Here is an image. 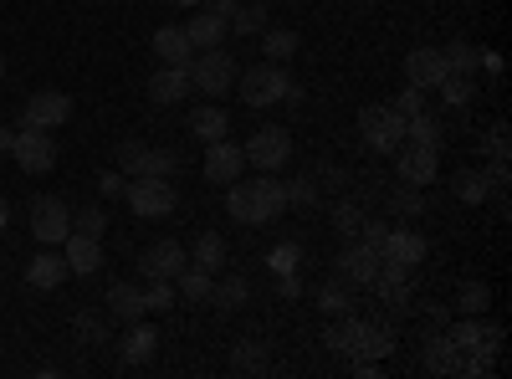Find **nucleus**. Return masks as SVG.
<instances>
[{
    "label": "nucleus",
    "instance_id": "1",
    "mask_svg": "<svg viewBox=\"0 0 512 379\" xmlns=\"http://www.w3.org/2000/svg\"><path fill=\"white\" fill-rule=\"evenodd\" d=\"M226 210L241 221V226H267L287 210V185L262 175V180H231L226 190Z\"/></svg>",
    "mask_w": 512,
    "mask_h": 379
},
{
    "label": "nucleus",
    "instance_id": "2",
    "mask_svg": "<svg viewBox=\"0 0 512 379\" xmlns=\"http://www.w3.org/2000/svg\"><path fill=\"white\" fill-rule=\"evenodd\" d=\"M241 98L246 108H272V103H292V77L282 62H256L241 72Z\"/></svg>",
    "mask_w": 512,
    "mask_h": 379
},
{
    "label": "nucleus",
    "instance_id": "3",
    "mask_svg": "<svg viewBox=\"0 0 512 379\" xmlns=\"http://www.w3.org/2000/svg\"><path fill=\"white\" fill-rule=\"evenodd\" d=\"M118 170L128 180H169L180 170V159L169 154V149H149L144 139H123L118 144Z\"/></svg>",
    "mask_w": 512,
    "mask_h": 379
},
{
    "label": "nucleus",
    "instance_id": "4",
    "mask_svg": "<svg viewBox=\"0 0 512 379\" xmlns=\"http://www.w3.org/2000/svg\"><path fill=\"white\" fill-rule=\"evenodd\" d=\"M359 134L374 154H395L405 144V118L390 103H369V108H359Z\"/></svg>",
    "mask_w": 512,
    "mask_h": 379
},
{
    "label": "nucleus",
    "instance_id": "5",
    "mask_svg": "<svg viewBox=\"0 0 512 379\" xmlns=\"http://www.w3.org/2000/svg\"><path fill=\"white\" fill-rule=\"evenodd\" d=\"M190 82H195L205 98H226L236 88V57L226 47H210V52L190 57Z\"/></svg>",
    "mask_w": 512,
    "mask_h": 379
},
{
    "label": "nucleus",
    "instance_id": "6",
    "mask_svg": "<svg viewBox=\"0 0 512 379\" xmlns=\"http://www.w3.org/2000/svg\"><path fill=\"white\" fill-rule=\"evenodd\" d=\"M11 159L21 164L26 175H52V170H57V139H52V129L21 123V134H16V144H11Z\"/></svg>",
    "mask_w": 512,
    "mask_h": 379
},
{
    "label": "nucleus",
    "instance_id": "7",
    "mask_svg": "<svg viewBox=\"0 0 512 379\" xmlns=\"http://www.w3.org/2000/svg\"><path fill=\"white\" fill-rule=\"evenodd\" d=\"M251 170H262V175H282L287 164H292V134L287 129H256L251 144L241 149Z\"/></svg>",
    "mask_w": 512,
    "mask_h": 379
},
{
    "label": "nucleus",
    "instance_id": "8",
    "mask_svg": "<svg viewBox=\"0 0 512 379\" xmlns=\"http://www.w3.org/2000/svg\"><path fill=\"white\" fill-rule=\"evenodd\" d=\"M123 195H128V210H134L139 221H164L169 210L180 205L169 180H134V185H123Z\"/></svg>",
    "mask_w": 512,
    "mask_h": 379
},
{
    "label": "nucleus",
    "instance_id": "9",
    "mask_svg": "<svg viewBox=\"0 0 512 379\" xmlns=\"http://www.w3.org/2000/svg\"><path fill=\"white\" fill-rule=\"evenodd\" d=\"M374 251H379V267H390V272H405V277H410V272L425 262V236H420V231H395V226H390Z\"/></svg>",
    "mask_w": 512,
    "mask_h": 379
},
{
    "label": "nucleus",
    "instance_id": "10",
    "mask_svg": "<svg viewBox=\"0 0 512 379\" xmlns=\"http://www.w3.org/2000/svg\"><path fill=\"white\" fill-rule=\"evenodd\" d=\"M67 231H72V210H67L57 195H36V200H31V236H36L41 246H62Z\"/></svg>",
    "mask_w": 512,
    "mask_h": 379
},
{
    "label": "nucleus",
    "instance_id": "11",
    "mask_svg": "<svg viewBox=\"0 0 512 379\" xmlns=\"http://www.w3.org/2000/svg\"><path fill=\"white\" fill-rule=\"evenodd\" d=\"M395 154H400V180H405V185H420V190H425V185L441 175V149H436V144H415V139H410V144H400Z\"/></svg>",
    "mask_w": 512,
    "mask_h": 379
},
{
    "label": "nucleus",
    "instance_id": "12",
    "mask_svg": "<svg viewBox=\"0 0 512 379\" xmlns=\"http://www.w3.org/2000/svg\"><path fill=\"white\" fill-rule=\"evenodd\" d=\"M446 77H451V67H446L441 47H415V52L405 57V82H410V88H420V93L441 88Z\"/></svg>",
    "mask_w": 512,
    "mask_h": 379
},
{
    "label": "nucleus",
    "instance_id": "13",
    "mask_svg": "<svg viewBox=\"0 0 512 379\" xmlns=\"http://www.w3.org/2000/svg\"><path fill=\"white\" fill-rule=\"evenodd\" d=\"M446 339L461 349V354H482V359H492L497 354V344H502V328L497 323H482V318H461Z\"/></svg>",
    "mask_w": 512,
    "mask_h": 379
},
{
    "label": "nucleus",
    "instance_id": "14",
    "mask_svg": "<svg viewBox=\"0 0 512 379\" xmlns=\"http://www.w3.org/2000/svg\"><path fill=\"white\" fill-rule=\"evenodd\" d=\"M67 118H72V98L57 88H41L26 98V123H36V129H62Z\"/></svg>",
    "mask_w": 512,
    "mask_h": 379
},
{
    "label": "nucleus",
    "instance_id": "15",
    "mask_svg": "<svg viewBox=\"0 0 512 379\" xmlns=\"http://www.w3.org/2000/svg\"><path fill=\"white\" fill-rule=\"evenodd\" d=\"M185 262H190V251H185L180 241H154L144 257H139V272H144V277H159V282H175Z\"/></svg>",
    "mask_w": 512,
    "mask_h": 379
},
{
    "label": "nucleus",
    "instance_id": "16",
    "mask_svg": "<svg viewBox=\"0 0 512 379\" xmlns=\"http://www.w3.org/2000/svg\"><path fill=\"white\" fill-rule=\"evenodd\" d=\"M374 272H379V251L374 246H364L359 236L338 251V277L344 282H354V287H369L374 282Z\"/></svg>",
    "mask_w": 512,
    "mask_h": 379
},
{
    "label": "nucleus",
    "instance_id": "17",
    "mask_svg": "<svg viewBox=\"0 0 512 379\" xmlns=\"http://www.w3.org/2000/svg\"><path fill=\"white\" fill-rule=\"evenodd\" d=\"M246 170V154L231 144V139H216V144H205V180H216V185H231L241 180Z\"/></svg>",
    "mask_w": 512,
    "mask_h": 379
},
{
    "label": "nucleus",
    "instance_id": "18",
    "mask_svg": "<svg viewBox=\"0 0 512 379\" xmlns=\"http://www.w3.org/2000/svg\"><path fill=\"white\" fill-rule=\"evenodd\" d=\"M67 251H62V262H67V272H77V277H93L98 267H103V241L98 236H82V231H67V241H62Z\"/></svg>",
    "mask_w": 512,
    "mask_h": 379
},
{
    "label": "nucleus",
    "instance_id": "19",
    "mask_svg": "<svg viewBox=\"0 0 512 379\" xmlns=\"http://www.w3.org/2000/svg\"><path fill=\"white\" fill-rule=\"evenodd\" d=\"M190 88H195V82H190V67H169V62H164V67L149 77V98H154L159 108L190 98Z\"/></svg>",
    "mask_w": 512,
    "mask_h": 379
},
{
    "label": "nucleus",
    "instance_id": "20",
    "mask_svg": "<svg viewBox=\"0 0 512 379\" xmlns=\"http://www.w3.org/2000/svg\"><path fill=\"white\" fill-rule=\"evenodd\" d=\"M144 313H149V308H144V292H139L134 282H113V287H108V318H113V323L128 328V323H139Z\"/></svg>",
    "mask_w": 512,
    "mask_h": 379
},
{
    "label": "nucleus",
    "instance_id": "21",
    "mask_svg": "<svg viewBox=\"0 0 512 379\" xmlns=\"http://www.w3.org/2000/svg\"><path fill=\"white\" fill-rule=\"evenodd\" d=\"M26 282H31L36 292H57V287L67 282V262L57 257V251H36V257L26 262Z\"/></svg>",
    "mask_w": 512,
    "mask_h": 379
},
{
    "label": "nucleus",
    "instance_id": "22",
    "mask_svg": "<svg viewBox=\"0 0 512 379\" xmlns=\"http://www.w3.org/2000/svg\"><path fill=\"white\" fill-rule=\"evenodd\" d=\"M154 57H159V62H169V67H190L195 47H190L185 26H159V31H154Z\"/></svg>",
    "mask_w": 512,
    "mask_h": 379
},
{
    "label": "nucleus",
    "instance_id": "23",
    "mask_svg": "<svg viewBox=\"0 0 512 379\" xmlns=\"http://www.w3.org/2000/svg\"><path fill=\"white\" fill-rule=\"evenodd\" d=\"M226 16H216V11H200V16H190V26H185V36H190V47L195 52H210V47H221L226 41Z\"/></svg>",
    "mask_w": 512,
    "mask_h": 379
},
{
    "label": "nucleus",
    "instance_id": "24",
    "mask_svg": "<svg viewBox=\"0 0 512 379\" xmlns=\"http://www.w3.org/2000/svg\"><path fill=\"white\" fill-rule=\"evenodd\" d=\"M190 134H195V139H205V144L226 139V134H231V113H226V108H216V103H210V108H195V113H190Z\"/></svg>",
    "mask_w": 512,
    "mask_h": 379
},
{
    "label": "nucleus",
    "instance_id": "25",
    "mask_svg": "<svg viewBox=\"0 0 512 379\" xmlns=\"http://www.w3.org/2000/svg\"><path fill=\"white\" fill-rule=\"evenodd\" d=\"M190 267L221 272V267H226V236H221V231H200V236H195V251H190Z\"/></svg>",
    "mask_w": 512,
    "mask_h": 379
},
{
    "label": "nucleus",
    "instance_id": "26",
    "mask_svg": "<svg viewBox=\"0 0 512 379\" xmlns=\"http://www.w3.org/2000/svg\"><path fill=\"white\" fill-rule=\"evenodd\" d=\"M154 349H159V333H154L144 318L128 323V333H123V359H128V364H149Z\"/></svg>",
    "mask_w": 512,
    "mask_h": 379
},
{
    "label": "nucleus",
    "instance_id": "27",
    "mask_svg": "<svg viewBox=\"0 0 512 379\" xmlns=\"http://www.w3.org/2000/svg\"><path fill=\"white\" fill-rule=\"evenodd\" d=\"M369 292H379V298L390 303V308H405V303H410V277H405V272H390V267H379L374 282H369Z\"/></svg>",
    "mask_w": 512,
    "mask_h": 379
},
{
    "label": "nucleus",
    "instance_id": "28",
    "mask_svg": "<svg viewBox=\"0 0 512 379\" xmlns=\"http://www.w3.org/2000/svg\"><path fill=\"white\" fill-rule=\"evenodd\" d=\"M175 282H180V298H185V303H210V287H216V272H200V267H190V262H185Z\"/></svg>",
    "mask_w": 512,
    "mask_h": 379
},
{
    "label": "nucleus",
    "instance_id": "29",
    "mask_svg": "<svg viewBox=\"0 0 512 379\" xmlns=\"http://www.w3.org/2000/svg\"><path fill=\"white\" fill-rule=\"evenodd\" d=\"M359 328H364V318H354V313H338V323L323 333V344H328V349H338V354H354V344H359Z\"/></svg>",
    "mask_w": 512,
    "mask_h": 379
},
{
    "label": "nucleus",
    "instance_id": "30",
    "mask_svg": "<svg viewBox=\"0 0 512 379\" xmlns=\"http://www.w3.org/2000/svg\"><path fill=\"white\" fill-rule=\"evenodd\" d=\"M318 308L333 313V318H338V313H349V308H354V282H344V277L323 282V287H318Z\"/></svg>",
    "mask_w": 512,
    "mask_h": 379
},
{
    "label": "nucleus",
    "instance_id": "31",
    "mask_svg": "<svg viewBox=\"0 0 512 379\" xmlns=\"http://www.w3.org/2000/svg\"><path fill=\"white\" fill-rule=\"evenodd\" d=\"M456 354H461V349L441 333V339H431V349H425V369H436V374H461L466 359H456Z\"/></svg>",
    "mask_w": 512,
    "mask_h": 379
},
{
    "label": "nucleus",
    "instance_id": "32",
    "mask_svg": "<svg viewBox=\"0 0 512 379\" xmlns=\"http://www.w3.org/2000/svg\"><path fill=\"white\" fill-rule=\"evenodd\" d=\"M246 277H226V282H216L210 287V303H216L221 313H236V308H246Z\"/></svg>",
    "mask_w": 512,
    "mask_h": 379
},
{
    "label": "nucleus",
    "instance_id": "33",
    "mask_svg": "<svg viewBox=\"0 0 512 379\" xmlns=\"http://www.w3.org/2000/svg\"><path fill=\"white\" fill-rule=\"evenodd\" d=\"M441 57H446V67L461 72V77H472V72L482 67V52L472 47V41H451V47H441Z\"/></svg>",
    "mask_w": 512,
    "mask_h": 379
},
{
    "label": "nucleus",
    "instance_id": "34",
    "mask_svg": "<svg viewBox=\"0 0 512 379\" xmlns=\"http://www.w3.org/2000/svg\"><path fill=\"white\" fill-rule=\"evenodd\" d=\"M262 52H267L272 62H287V57L297 52V31H287V26H267V31H262Z\"/></svg>",
    "mask_w": 512,
    "mask_h": 379
},
{
    "label": "nucleus",
    "instance_id": "35",
    "mask_svg": "<svg viewBox=\"0 0 512 379\" xmlns=\"http://www.w3.org/2000/svg\"><path fill=\"white\" fill-rule=\"evenodd\" d=\"M487 303H492L487 282H461V292H456V308H461L466 318H482V313H487Z\"/></svg>",
    "mask_w": 512,
    "mask_h": 379
},
{
    "label": "nucleus",
    "instance_id": "36",
    "mask_svg": "<svg viewBox=\"0 0 512 379\" xmlns=\"http://www.w3.org/2000/svg\"><path fill=\"white\" fill-rule=\"evenodd\" d=\"M231 26H236V36H262V31H267V6H262V0H251V6H236Z\"/></svg>",
    "mask_w": 512,
    "mask_h": 379
},
{
    "label": "nucleus",
    "instance_id": "37",
    "mask_svg": "<svg viewBox=\"0 0 512 379\" xmlns=\"http://www.w3.org/2000/svg\"><path fill=\"white\" fill-rule=\"evenodd\" d=\"M405 139H415V144H436V149H441V123L420 108V113L405 118Z\"/></svg>",
    "mask_w": 512,
    "mask_h": 379
},
{
    "label": "nucleus",
    "instance_id": "38",
    "mask_svg": "<svg viewBox=\"0 0 512 379\" xmlns=\"http://www.w3.org/2000/svg\"><path fill=\"white\" fill-rule=\"evenodd\" d=\"M231 369H236V374H262V369H267V354H262V344H256V339L236 344V354H231Z\"/></svg>",
    "mask_w": 512,
    "mask_h": 379
},
{
    "label": "nucleus",
    "instance_id": "39",
    "mask_svg": "<svg viewBox=\"0 0 512 379\" xmlns=\"http://www.w3.org/2000/svg\"><path fill=\"white\" fill-rule=\"evenodd\" d=\"M451 190H456L466 205H482V200H487V175H477V170H461V175L451 180Z\"/></svg>",
    "mask_w": 512,
    "mask_h": 379
},
{
    "label": "nucleus",
    "instance_id": "40",
    "mask_svg": "<svg viewBox=\"0 0 512 379\" xmlns=\"http://www.w3.org/2000/svg\"><path fill=\"white\" fill-rule=\"evenodd\" d=\"M333 226H338V236H344V241H354V236H359V226H364V210H359L354 200L333 205Z\"/></svg>",
    "mask_w": 512,
    "mask_h": 379
},
{
    "label": "nucleus",
    "instance_id": "41",
    "mask_svg": "<svg viewBox=\"0 0 512 379\" xmlns=\"http://www.w3.org/2000/svg\"><path fill=\"white\" fill-rule=\"evenodd\" d=\"M441 98H446L451 108H466V103L477 98V88H472V77H461V72H451V77L441 82Z\"/></svg>",
    "mask_w": 512,
    "mask_h": 379
},
{
    "label": "nucleus",
    "instance_id": "42",
    "mask_svg": "<svg viewBox=\"0 0 512 379\" xmlns=\"http://www.w3.org/2000/svg\"><path fill=\"white\" fill-rule=\"evenodd\" d=\"M72 231H82V236H98V241H103V231H108V216H103L98 205H82L77 216H72Z\"/></svg>",
    "mask_w": 512,
    "mask_h": 379
},
{
    "label": "nucleus",
    "instance_id": "43",
    "mask_svg": "<svg viewBox=\"0 0 512 379\" xmlns=\"http://www.w3.org/2000/svg\"><path fill=\"white\" fill-rule=\"evenodd\" d=\"M390 210H405V216H420V210H425V200H420V185H395L390 190Z\"/></svg>",
    "mask_w": 512,
    "mask_h": 379
},
{
    "label": "nucleus",
    "instance_id": "44",
    "mask_svg": "<svg viewBox=\"0 0 512 379\" xmlns=\"http://www.w3.org/2000/svg\"><path fill=\"white\" fill-rule=\"evenodd\" d=\"M144 308H149V313L175 308V287H169V282H159V277H149V287H144Z\"/></svg>",
    "mask_w": 512,
    "mask_h": 379
},
{
    "label": "nucleus",
    "instance_id": "45",
    "mask_svg": "<svg viewBox=\"0 0 512 379\" xmlns=\"http://www.w3.org/2000/svg\"><path fill=\"white\" fill-rule=\"evenodd\" d=\"M313 200H318V175H313V180H292V185H287V205L308 210Z\"/></svg>",
    "mask_w": 512,
    "mask_h": 379
},
{
    "label": "nucleus",
    "instance_id": "46",
    "mask_svg": "<svg viewBox=\"0 0 512 379\" xmlns=\"http://www.w3.org/2000/svg\"><path fill=\"white\" fill-rule=\"evenodd\" d=\"M267 267L287 277V272L297 267V246H292V241H287V246H272V251H267Z\"/></svg>",
    "mask_w": 512,
    "mask_h": 379
},
{
    "label": "nucleus",
    "instance_id": "47",
    "mask_svg": "<svg viewBox=\"0 0 512 379\" xmlns=\"http://www.w3.org/2000/svg\"><path fill=\"white\" fill-rule=\"evenodd\" d=\"M390 108H395L400 118H410V113H420V108H425V98H420V88H405V93H400V103H390Z\"/></svg>",
    "mask_w": 512,
    "mask_h": 379
},
{
    "label": "nucleus",
    "instance_id": "48",
    "mask_svg": "<svg viewBox=\"0 0 512 379\" xmlns=\"http://www.w3.org/2000/svg\"><path fill=\"white\" fill-rule=\"evenodd\" d=\"M487 149H492L497 159H507V154H512V144H507V123H497V129L487 134Z\"/></svg>",
    "mask_w": 512,
    "mask_h": 379
},
{
    "label": "nucleus",
    "instance_id": "49",
    "mask_svg": "<svg viewBox=\"0 0 512 379\" xmlns=\"http://www.w3.org/2000/svg\"><path fill=\"white\" fill-rule=\"evenodd\" d=\"M98 190H103V195H123V170H118V175L103 170V175H98Z\"/></svg>",
    "mask_w": 512,
    "mask_h": 379
},
{
    "label": "nucleus",
    "instance_id": "50",
    "mask_svg": "<svg viewBox=\"0 0 512 379\" xmlns=\"http://www.w3.org/2000/svg\"><path fill=\"white\" fill-rule=\"evenodd\" d=\"M205 6L216 11V16H226V26H231V16H236V6H241V0H205Z\"/></svg>",
    "mask_w": 512,
    "mask_h": 379
},
{
    "label": "nucleus",
    "instance_id": "51",
    "mask_svg": "<svg viewBox=\"0 0 512 379\" xmlns=\"http://www.w3.org/2000/svg\"><path fill=\"white\" fill-rule=\"evenodd\" d=\"M77 328H82V333H88V339H103V323H98V318H82Z\"/></svg>",
    "mask_w": 512,
    "mask_h": 379
},
{
    "label": "nucleus",
    "instance_id": "52",
    "mask_svg": "<svg viewBox=\"0 0 512 379\" xmlns=\"http://www.w3.org/2000/svg\"><path fill=\"white\" fill-rule=\"evenodd\" d=\"M11 144H16V129H0V154H11Z\"/></svg>",
    "mask_w": 512,
    "mask_h": 379
},
{
    "label": "nucleus",
    "instance_id": "53",
    "mask_svg": "<svg viewBox=\"0 0 512 379\" xmlns=\"http://www.w3.org/2000/svg\"><path fill=\"white\" fill-rule=\"evenodd\" d=\"M6 226H11V200L0 195V231H6Z\"/></svg>",
    "mask_w": 512,
    "mask_h": 379
},
{
    "label": "nucleus",
    "instance_id": "54",
    "mask_svg": "<svg viewBox=\"0 0 512 379\" xmlns=\"http://www.w3.org/2000/svg\"><path fill=\"white\" fill-rule=\"evenodd\" d=\"M175 6H185V11H200V6H205V0H175Z\"/></svg>",
    "mask_w": 512,
    "mask_h": 379
},
{
    "label": "nucleus",
    "instance_id": "55",
    "mask_svg": "<svg viewBox=\"0 0 512 379\" xmlns=\"http://www.w3.org/2000/svg\"><path fill=\"white\" fill-rule=\"evenodd\" d=\"M0 82H6V57H0Z\"/></svg>",
    "mask_w": 512,
    "mask_h": 379
}]
</instances>
